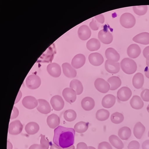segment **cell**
I'll use <instances>...</instances> for the list:
<instances>
[{"instance_id":"obj_32","label":"cell","mask_w":149,"mask_h":149,"mask_svg":"<svg viewBox=\"0 0 149 149\" xmlns=\"http://www.w3.org/2000/svg\"><path fill=\"white\" fill-rule=\"evenodd\" d=\"M118 136L121 140H128L131 136V130L129 127H123L118 130Z\"/></svg>"},{"instance_id":"obj_44","label":"cell","mask_w":149,"mask_h":149,"mask_svg":"<svg viewBox=\"0 0 149 149\" xmlns=\"http://www.w3.org/2000/svg\"><path fill=\"white\" fill-rule=\"evenodd\" d=\"M19 111L17 108L14 106L11 116L10 119H14L17 118L19 115Z\"/></svg>"},{"instance_id":"obj_53","label":"cell","mask_w":149,"mask_h":149,"mask_svg":"<svg viewBox=\"0 0 149 149\" xmlns=\"http://www.w3.org/2000/svg\"><path fill=\"white\" fill-rule=\"evenodd\" d=\"M13 146L9 141H7V149H13Z\"/></svg>"},{"instance_id":"obj_55","label":"cell","mask_w":149,"mask_h":149,"mask_svg":"<svg viewBox=\"0 0 149 149\" xmlns=\"http://www.w3.org/2000/svg\"><path fill=\"white\" fill-rule=\"evenodd\" d=\"M61 149H75V146L74 145L70 147L65 148H61Z\"/></svg>"},{"instance_id":"obj_58","label":"cell","mask_w":149,"mask_h":149,"mask_svg":"<svg viewBox=\"0 0 149 149\" xmlns=\"http://www.w3.org/2000/svg\"><path fill=\"white\" fill-rule=\"evenodd\" d=\"M148 136L149 137V131L148 132Z\"/></svg>"},{"instance_id":"obj_17","label":"cell","mask_w":149,"mask_h":149,"mask_svg":"<svg viewBox=\"0 0 149 149\" xmlns=\"http://www.w3.org/2000/svg\"><path fill=\"white\" fill-rule=\"evenodd\" d=\"M62 66L63 72L67 78H74L77 76V71L72 67L70 64L68 63H63L62 64Z\"/></svg>"},{"instance_id":"obj_49","label":"cell","mask_w":149,"mask_h":149,"mask_svg":"<svg viewBox=\"0 0 149 149\" xmlns=\"http://www.w3.org/2000/svg\"><path fill=\"white\" fill-rule=\"evenodd\" d=\"M143 54L144 57L146 58L149 55V46L145 48L143 51Z\"/></svg>"},{"instance_id":"obj_27","label":"cell","mask_w":149,"mask_h":149,"mask_svg":"<svg viewBox=\"0 0 149 149\" xmlns=\"http://www.w3.org/2000/svg\"><path fill=\"white\" fill-rule=\"evenodd\" d=\"M25 130L28 135H34L38 132L40 127L38 124L34 122L28 123L26 125Z\"/></svg>"},{"instance_id":"obj_25","label":"cell","mask_w":149,"mask_h":149,"mask_svg":"<svg viewBox=\"0 0 149 149\" xmlns=\"http://www.w3.org/2000/svg\"><path fill=\"white\" fill-rule=\"evenodd\" d=\"M144 76L142 73H137L134 76L132 79V84L136 89H140L144 84Z\"/></svg>"},{"instance_id":"obj_43","label":"cell","mask_w":149,"mask_h":149,"mask_svg":"<svg viewBox=\"0 0 149 149\" xmlns=\"http://www.w3.org/2000/svg\"><path fill=\"white\" fill-rule=\"evenodd\" d=\"M140 143H139L138 141H136V140H133V141H131V142H130L128 146V148L129 149L131 148L139 149H140Z\"/></svg>"},{"instance_id":"obj_4","label":"cell","mask_w":149,"mask_h":149,"mask_svg":"<svg viewBox=\"0 0 149 149\" xmlns=\"http://www.w3.org/2000/svg\"><path fill=\"white\" fill-rule=\"evenodd\" d=\"M26 85L30 90H36L40 87L41 80L39 76L31 74L28 76L26 79Z\"/></svg>"},{"instance_id":"obj_13","label":"cell","mask_w":149,"mask_h":149,"mask_svg":"<svg viewBox=\"0 0 149 149\" xmlns=\"http://www.w3.org/2000/svg\"><path fill=\"white\" fill-rule=\"evenodd\" d=\"M38 101V105L37 107V110L41 113L45 115L49 113L52 109L48 102L43 99H39Z\"/></svg>"},{"instance_id":"obj_21","label":"cell","mask_w":149,"mask_h":149,"mask_svg":"<svg viewBox=\"0 0 149 149\" xmlns=\"http://www.w3.org/2000/svg\"><path fill=\"white\" fill-rule=\"evenodd\" d=\"M116 102V98L111 94L105 95L102 99V104L105 108H110L115 105Z\"/></svg>"},{"instance_id":"obj_35","label":"cell","mask_w":149,"mask_h":149,"mask_svg":"<svg viewBox=\"0 0 149 149\" xmlns=\"http://www.w3.org/2000/svg\"><path fill=\"white\" fill-rule=\"evenodd\" d=\"M110 116V113L108 111L104 109H101L97 111L96 113V118L100 121H104L108 119Z\"/></svg>"},{"instance_id":"obj_41","label":"cell","mask_w":149,"mask_h":149,"mask_svg":"<svg viewBox=\"0 0 149 149\" xmlns=\"http://www.w3.org/2000/svg\"><path fill=\"white\" fill-rule=\"evenodd\" d=\"M99 23L96 21V20L93 18L92 20V21L90 23V28L92 30L94 31H96L99 29Z\"/></svg>"},{"instance_id":"obj_39","label":"cell","mask_w":149,"mask_h":149,"mask_svg":"<svg viewBox=\"0 0 149 149\" xmlns=\"http://www.w3.org/2000/svg\"><path fill=\"white\" fill-rule=\"evenodd\" d=\"M40 144L45 149H48L50 146V142L48 139H47L45 136L42 134L40 135Z\"/></svg>"},{"instance_id":"obj_7","label":"cell","mask_w":149,"mask_h":149,"mask_svg":"<svg viewBox=\"0 0 149 149\" xmlns=\"http://www.w3.org/2000/svg\"><path fill=\"white\" fill-rule=\"evenodd\" d=\"M98 37L100 41L104 44H110L113 42L112 34L107 29H104L99 31Z\"/></svg>"},{"instance_id":"obj_46","label":"cell","mask_w":149,"mask_h":149,"mask_svg":"<svg viewBox=\"0 0 149 149\" xmlns=\"http://www.w3.org/2000/svg\"><path fill=\"white\" fill-rule=\"evenodd\" d=\"M77 149H88V148L84 142H81L77 144Z\"/></svg>"},{"instance_id":"obj_8","label":"cell","mask_w":149,"mask_h":149,"mask_svg":"<svg viewBox=\"0 0 149 149\" xmlns=\"http://www.w3.org/2000/svg\"><path fill=\"white\" fill-rule=\"evenodd\" d=\"M23 128V126L20 121H14L10 124L8 132L11 135H17L21 133Z\"/></svg>"},{"instance_id":"obj_10","label":"cell","mask_w":149,"mask_h":149,"mask_svg":"<svg viewBox=\"0 0 149 149\" xmlns=\"http://www.w3.org/2000/svg\"><path fill=\"white\" fill-rule=\"evenodd\" d=\"M51 105L53 109L56 111H60L65 106V102L60 96H54L51 99Z\"/></svg>"},{"instance_id":"obj_18","label":"cell","mask_w":149,"mask_h":149,"mask_svg":"<svg viewBox=\"0 0 149 149\" xmlns=\"http://www.w3.org/2000/svg\"><path fill=\"white\" fill-rule=\"evenodd\" d=\"M86 60L85 56L83 54H77L72 59V65L75 69H79L83 66L85 64Z\"/></svg>"},{"instance_id":"obj_48","label":"cell","mask_w":149,"mask_h":149,"mask_svg":"<svg viewBox=\"0 0 149 149\" xmlns=\"http://www.w3.org/2000/svg\"><path fill=\"white\" fill-rule=\"evenodd\" d=\"M142 149H149V140L145 141L142 144Z\"/></svg>"},{"instance_id":"obj_38","label":"cell","mask_w":149,"mask_h":149,"mask_svg":"<svg viewBox=\"0 0 149 149\" xmlns=\"http://www.w3.org/2000/svg\"><path fill=\"white\" fill-rule=\"evenodd\" d=\"M134 13L139 16H142L146 13L148 6H136L133 7Z\"/></svg>"},{"instance_id":"obj_34","label":"cell","mask_w":149,"mask_h":149,"mask_svg":"<svg viewBox=\"0 0 149 149\" xmlns=\"http://www.w3.org/2000/svg\"><path fill=\"white\" fill-rule=\"evenodd\" d=\"M89 122H79L75 125L74 129L75 131L78 133H83L88 130L89 127Z\"/></svg>"},{"instance_id":"obj_29","label":"cell","mask_w":149,"mask_h":149,"mask_svg":"<svg viewBox=\"0 0 149 149\" xmlns=\"http://www.w3.org/2000/svg\"><path fill=\"white\" fill-rule=\"evenodd\" d=\"M107 82L110 85V90L115 91L120 87L122 84L121 80L117 76H113L107 79Z\"/></svg>"},{"instance_id":"obj_6","label":"cell","mask_w":149,"mask_h":149,"mask_svg":"<svg viewBox=\"0 0 149 149\" xmlns=\"http://www.w3.org/2000/svg\"><path fill=\"white\" fill-rule=\"evenodd\" d=\"M132 95V92L130 88L123 87L117 91V97L120 101L125 102L128 101Z\"/></svg>"},{"instance_id":"obj_54","label":"cell","mask_w":149,"mask_h":149,"mask_svg":"<svg viewBox=\"0 0 149 149\" xmlns=\"http://www.w3.org/2000/svg\"><path fill=\"white\" fill-rule=\"evenodd\" d=\"M146 65L149 67V55L147 57L146 60Z\"/></svg>"},{"instance_id":"obj_19","label":"cell","mask_w":149,"mask_h":149,"mask_svg":"<svg viewBox=\"0 0 149 149\" xmlns=\"http://www.w3.org/2000/svg\"><path fill=\"white\" fill-rule=\"evenodd\" d=\"M141 49L136 44H132L129 45L127 50L128 56L131 58H137L141 54Z\"/></svg>"},{"instance_id":"obj_30","label":"cell","mask_w":149,"mask_h":149,"mask_svg":"<svg viewBox=\"0 0 149 149\" xmlns=\"http://www.w3.org/2000/svg\"><path fill=\"white\" fill-rule=\"evenodd\" d=\"M101 47V43L97 39L93 38L90 39L86 43V47L91 52L98 50Z\"/></svg>"},{"instance_id":"obj_23","label":"cell","mask_w":149,"mask_h":149,"mask_svg":"<svg viewBox=\"0 0 149 149\" xmlns=\"http://www.w3.org/2000/svg\"><path fill=\"white\" fill-rule=\"evenodd\" d=\"M47 122L49 128L54 129L57 128L60 123V119L56 114H52L48 116Z\"/></svg>"},{"instance_id":"obj_28","label":"cell","mask_w":149,"mask_h":149,"mask_svg":"<svg viewBox=\"0 0 149 149\" xmlns=\"http://www.w3.org/2000/svg\"><path fill=\"white\" fill-rule=\"evenodd\" d=\"M145 130V127L143 124L141 122H138L136 124L134 128V135L137 139H140L142 138Z\"/></svg>"},{"instance_id":"obj_40","label":"cell","mask_w":149,"mask_h":149,"mask_svg":"<svg viewBox=\"0 0 149 149\" xmlns=\"http://www.w3.org/2000/svg\"><path fill=\"white\" fill-rule=\"evenodd\" d=\"M141 97L144 101L149 102V90H143L141 92Z\"/></svg>"},{"instance_id":"obj_3","label":"cell","mask_w":149,"mask_h":149,"mask_svg":"<svg viewBox=\"0 0 149 149\" xmlns=\"http://www.w3.org/2000/svg\"><path fill=\"white\" fill-rule=\"evenodd\" d=\"M136 22L135 18L134 16L129 13L123 14L120 19V24L126 29H130L134 27Z\"/></svg>"},{"instance_id":"obj_47","label":"cell","mask_w":149,"mask_h":149,"mask_svg":"<svg viewBox=\"0 0 149 149\" xmlns=\"http://www.w3.org/2000/svg\"><path fill=\"white\" fill-rule=\"evenodd\" d=\"M29 149H45L41 144H34L30 146Z\"/></svg>"},{"instance_id":"obj_42","label":"cell","mask_w":149,"mask_h":149,"mask_svg":"<svg viewBox=\"0 0 149 149\" xmlns=\"http://www.w3.org/2000/svg\"><path fill=\"white\" fill-rule=\"evenodd\" d=\"M98 149H113L110 143L107 142H103L99 143Z\"/></svg>"},{"instance_id":"obj_36","label":"cell","mask_w":149,"mask_h":149,"mask_svg":"<svg viewBox=\"0 0 149 149\" xmlns=\"http://www.w3.org/2000/svg\"><path fill=\"white\" fill-rule=\"evenodd\" d=\"M77 117V114L74 111L69 109L65 111L64 113V118L67 121L71 122L73 121Z\"/></svg>"},{"instance_id":"obj_20","label":"cell","mask_w":149,"mask_h":149,"mask_svg":"<svg viewBox=\"0 0 149 149\" xmlns=\"http://www.w3.org/2000/svg\"><path fill=\"white\" fill-rule=\"evenodd\" d=\"M105 55L107 59L116 62H117L120 58V55L118 52L112 48H108L106 50Z\"/></svg>"},{"instance_id":"obj_26","label":"cell","mask_w":149,"mask_h":149,"mask_svg":"<svg viewBox=\"0 0 149 149\" xmlns=\"http://www.w3.org/2000/svg\"><path fill=\"white\" fill-rule=\"evenodd\" d=\"M130 104L132 108L136 110L142 109L144 105L142 99L137 95L134 96L130 100Z\"/></svg>"},{"instance_id":"obj_22","label":"cell","mask_w":149,"mask_h":149,"mask_svg":"<svg viewBox=\"0 0 149 149\" xmlns=\"http://www.w3.org/2000/svg\"><path fill=\"white\" fill-rule=\"evenodd\" d=\"M134 42L143 45L149 44V33L148 32H142L135 36L132 39Z\"/></svg>"},{"instance_id":"obj_31","label":"cell","mask_w":149,"mask_h":149,"mask_svg":"<svg viewBox=\"0 0 149 149\" xmlns=\"http://www.w3.org/2000/svg\"><path fill=\"white\" fill-rule=\"evenodd\" d=\"M70 87L75 91L77 95H80L83 91V86L82 83L78 79L72 80L70 84Z\"/></svg>"},{"instance_id":"obj_45","label":"cell","mask_w":149,"mask_h":149,"mask_svg":"<svg viewBox=\"0 0 149 149\" xmlns=\"http://www.w3.org/2000/svg\"><path fill=\"white\" fill-rule=\"evenodd\" d=\"M94 18L99 23L103 24L105 22V17H104V15L102 14L97 15Z\"/></svg>"},{"instance_id":"obj_15","label":"cell","mask_w":149,"mask_h":149,"mask_svg":"<svg viewBox=\"0 0 149 149\" xmlns=\"http://www.w3.org/2000/svg\"><path fill=\"white\" fill-rule=\"evenodd\" d=\"M88 59L90 64L95 66H101L104 62L103 56L97 52L90 54L89 55Z\"/></svg>"},{"instance_id":"obj_56","label":"cell","mask_w":149,"mask_h":149,"mask_svg":"<svg viewBox=\"0 0 149 149\" xmlns=\"http://www.w3.org/2000/svg\"><path fill=\"white\" fill-rule=\"evenodd\" d=\"M88 149H96L95 148L93 147V146H89L88 147Z\"/></svg>"},{"instance_id":"obj_1","label":"cell","mask_w":149,"mask_h":149,"mask_svg":"<svg viewBox=\"0 0 149 149\" xmlns=\"http://www.w3.org/2000/svg\"><path fill=\"white\" fill-rule=\"evenodd\" d=\"M75 135L74 128L58 126L54 130L53 142L62 148L70 147L74 143Z\"/></svg>"},{"instance_id":"obj_16","label":"cell","mask_w":149,"mask_h":149,"mask_svg":"<svg viewBox=\"0 0 149 149\" xmlns=\"http://www.w3.org/2000/svg\"><path fill=\"white\" fill-rule=\"evenodd\" d=\"M78 37L81 40L85 41L90 37L92 32L88 26L83 25L78 29Z\"/></svg>"},{"instance_id":"obj_11","label":"cell","mask_w":149,"mask_h":149,"mask_svg":"<svg viewBox=\"0 0 149 149\" xmlns=\"http://www.w3.org/2000/svg\"><path fill=\"white\" fill-rule=\"evenodd\" d=\"M23 105L28 109H33L38 106V101L35 97L31 96L25 97L23 99Z\"/></svg>"},{"instance_id":"obj_33","label":"cell","mask_w":149,"mask_h":149,"mask_svg":"<svg viewBox=\"0 0 149 149\" xmlns=\"http://www.w3.org/2000/svg\"><path fill=\"white\" fill-rule=\"evenodd\" d=\"M110 143L117 149H122L124 147V143L117 136L112 135L109 137Z\"/></svg>"},{"instance_id":"obj_9","label":"cell","mask_w":149,"mask_h":149,"mask_svg":"<svg viewBox=\"0 0 149 149\" xmlns=\"http://www.w3.org/2000/svg\"><path fill=\"white\" fill-rule=\"evenodd\" d=\"M62 94L65 101L70 104L74 103L77 99V93L71 88H65L63 91Z\"/></svg>"},{"instance_id":"obj_14","label":"cell","mask_w":149,"mask_h":149,"mask_svg":"<svg viewBox=\"0 0 149 149\" xmlns=\"http://www.w3.org/2000/svg\"><path fill=\"white\" fill-rule=\"evenodd\" d=\"M105 69L110 73H118L120 69V65L119 63L116 62L107 60L105 64Z\"/></svg>"},{"instance_id":"obj_37","label":"cell","mask_w":149,"mask_h":149,"mask_svg":"<svg viewBox=\"0 0 149 149\" xmlns=\"http://www.w3.org/2000/svg\"><path fill=\"white\" fill-rule=\"evenodd\" d=\"M124 115L118 112L114 113L111 116V120L112 122L115 124H119L123 121Z\"/></svg>"},{"instance_id":"obj_24","label":"cell","mask_w":149,"mask_h":149,"mask_svg":"<svg viewBox=\"0 0 149 149\" xmlns=\"http://www.w3.org/2000/svg\"><path fill=\"white\" fill-rule=\"evenodd\" d=\"M95 105V102L93 99L90 97H86L81 101V106L86 111L92 110Z\"/></svg>"},{"instance_id":"obj_59","label":"cell","mask_w":149,"mask_h":149,"mask_svg":"<svg viewBox=\"0 0 149 149\" xmlns=\"http://www.w3.org/2000/svg\"><path fill=\"white\" fill-rule=\"evenodd\" d=\"M134 149L131 148V149Z\"/></svg>"},{"instance_id":"obj_51","label":"cell","mask_w":149,"mask_h":149,"mask_svg":"<svg viewBox=\"0 0 149 149\" xmlns=\"http://www.w3.org/2000/svg\"><path fill=\"white\" fill-rule=\"evenodd\" d=\"M61 148L58 146L55 143H51L50 149H61Z\"/></svg>"},{"instance_id":"obj_52","label":"cell","mask_w":149,"mask_h":149,"mask_svg":"<svg viewBox=\"0 0 149 149\" xmlns=\"http://www.w3.org/2000/svg\"><path fill=\"white\" fill-rule=\"evenodd\" d=\"M145 75L149 79V68H148V67H146L145 68L144 70Z\"/></svg>"},{"instance_id":"obj_57","label":"cell","mask_w":149,"mask_h":149,"mask_svg":"<svg viewBox=\"0 0 149 149\" xmlns=\"http://www.w3.org/2000/svg\"><path fill=\"white\" fill-rule=\"evenodd\" d=\"M147 110L148 113H149V104L148 105L147 107Z\"/></svg>"},{"instance_id":"obj_2","label":"cell","mask_w":149,"mask_h":149,"mask_svg":"<svg viewBox=\"0 0 149 149\" xmlns=\"http://www.w3.org/2000/svg\"><path fill=\"white\" fill-rule=\"evenodd\" d=\"M120 67L123 71L128 75L134 73L137 69L136 63L129 58H124L120 62Z\"/></svg>"},{"instance_id":"obj_50","label":"cell","mask_w":149,"mask_h":149,"mask_svg":"<svg viewBox=\"0 0 149 149\" xmlns=\"http://www.w3.org/2000/svg\"><path fill=\"white\" fill-rule=\"evenodd\" d=\"M22 96V94L21 91H19V93H18V96L16 98V101H15V104L18 103V102L20 101L21 98Z\"/></svg>"},{"instance_id":"obj_5","label":"cell","mask_w":149,"mask_h":149,"mask_svg":"<svg viewBox=\"0 0 149 149\" xmlns=\"http://www.w3.org/2000/svg\"><path fill=\"white\" fill-rule=\"evenodd\" d=\"M94 86L97 90L102 93H106L110 90L109 84L102 78H97L94 82Z\"/></svg>"},{"instance_id":"obj_12","label":"cell","mask_w":149,"mask_h":149,"mask_svg":"<svg viewBox=\"0 0 149 149\" xmlns=\"http://www.w3.org/2000/svg\"><path fill=\"white\" fill-rule=\"evenodd\" d=\"M49 74L54 78H58L61 73V69L60 66L55 63L49 64L47 67Z\"/></svg>"}]
</instances>
